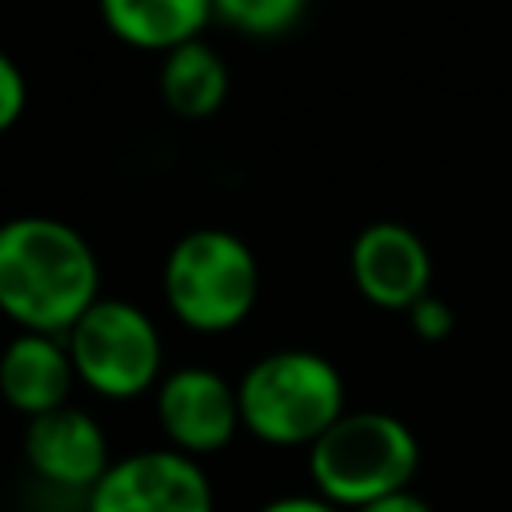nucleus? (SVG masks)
<instances>
[{
	"instance_id": "f257e3e1",
	"label": "nucleus",
	"mask_w": 512,
	"mask_h": 512,
	"mask_svg": "<svg viewBox=\"0 0 512 512\" xmlns=\"http://www.w3.org/2000/svg\"><path fill=\"white\" fill-rule=\"evenodd\" d=\"M100 300L92 244L56 216H12L0 224V312L20 332L68 336Z\"/></svg>"
},
{
	"instance_id": "f03ea898",
	"label": "nucleus",
	"mask_w": 512,
	"mask_h": 512,
	"mask_svg": "<svg viewBox=\"0 0 512 512\" xmlns=\"http://www.w3.org/2000/svg\"><path fill=\"white\" fill-rule=\"evenodd\" d=\"M240 428L272 448H312L348 408L340 368L312 348L252 360L236 384Z\"/></svg>"
},
{
	"instance_id": "7ed1b4c3",
	"label": "nucleus",
	"mask_w": 512,
	"mask_h": 512,
	"mask_svg": "<svg viewBox=\"0 0 512 512\" xmlns=\"http://www.w3.org/2000/svg\"><path fill=\"white\" fill-rule=\"evenodd\" d=\"M416 464H420L416 432L400 416L376 408L344 412L308 448L312 492L344 512H356L380 496L408 488Z\"/></svg>"
},
{
	"instance_id": "20e7f679",
	"label": "nucleus",
	"mask_w": 512,
	"mask_h": 512,
	"mask_svg": "<svg viewBox=\"0 0 512 512\" xmlns=\"http://www.w3.org/2000/svg\"><path fill=\"white\" fill-rule=\"evenodd\" d=\"M168 312L204 336L232 332L248 320L260 296V264L252 248L228 228H192L184 232L160 272Z\"/></svg>"
},
{
	"instance_id": "39448f33",
	"label": "nucleus",
	"mask_w": 512,
	"mask_h": 512,
	"mask_svg": "<svg viewBox=\"0 0 512 512\" xmlns=\"http://www.w3.org/2000/svg\"><path fill=\"white\" fill-rule=\"evenodd\" d=\"M76 384L104 400H136L164 380V340L156 320L116 296H100L64 336Z\"/></svg>"
},
{
	"instance_id": "423d86ee",
	"label": "nucleus",
	"mask_w": 512,
	"mask_h": 512,
	"mask_svg": "<svg viewBox=\"0 0 512 512\" xmlns=\"http://www.w3.org/2000/svg\"><path fill=\"white\" fill-rule=\"evenodd\" d=\"M84 512H216V492L200 460L176 448H144L112 460L84 496Z\"/></svg>"
},
{
	"instance_id": "0eeeda50",
	"label": "nucleus",
	"mask_w": 512,
	"mask_h": 512,
	"mask_svg": "<svg viewBox=\"0 0 512 512\" xmlns=\"http://www.w3.org/2000/svg\"><path fill=\"white\" fill-rule=\"evenodd\" d=\"M156 424L164 432V448H176L192 460L212 456L240 432L236 384L204 364L172 368L156 384Z\"/></svg>"
},
{
	"instance_id": "6e6552de",
	"label": "nucleus",
	"mask_w": 512,
	"mask_h": 512,
	"mask_svg": "<svg viewBox=\"0 0 512 512\" xmlns=\"http://www.w3.org/2000/svg\"><path fill=\"white\" fill-rule=\"evenodd\" d=\"M348 272L356 292L384 312H408L432 292V252L420 232L400 220H376L360 228L348 252Z\"/></svg>"
},
{
	"instance_id": "1a4fd4ad",
	"label": "nucleus",
	"mask_w": 512,
	"mask_h": 512,
	"mask_svg": "<svg viewBox=\"0 0 512 512\" xmlns=\"http://www.w3.org/2000/svg\"><path fill=\"white\" fill-rule=\"evenodd\" d=\"M24 460L40 484L60 492H84V496L112 468V452L100 420L76 404H64L48 416L28 420Z\"/></svg>"
},
{
	"instance_id": "9d476101",
	"label": "nucleus",
	"mask_w": 512,
	"mask_h": 512,
	"mask_svg": "<svg viewBox=\"0 0 512 512\" xmlns=\"http://www.w3.org/2000/svg\"><path fill=\"white\" fill-rule=\"evenodd\" d=\"M76 388V368L64 336L16 332L0 352V400L36 420L68 404Z\"/></svg>"
},
{
	"instance_id": "9b49d317",
	"label": "nucleus",
	"mask_w": 512,
	"mask_h": 512,
	"mask_svg": "<svg viewBox=\"0 0 512 512\" xmlns=\"http://www.w3.org/2000/svg\"><path fill=\"white\" fill-rule=\"evenodd\" d=\"M108 32L144 52H172L212 20V0H96Z\"/></svg>"
},
{
	"instance_id": "f8f14e48",
	"label": "nucleus",
	"mask_w": 512,
	"mask_h": 512,
	"mask_svg": "<svg viewBox=\"0 0 512 512\" xmlns=\"http://www.w3.org/2000/svg\"><path fill=\"white\" fill-rule=\"evenodd\" d=\"M228 84L232 80L224 56L204 40H188L160 56V100L184 120H208L212 112H220L228 100Z\"/></svg>"
},
{
	"instance_id": "ddd939ff",
	"label": "nucleus",
	"mask_w": 512,
	"mask_h": 512,
	"mask_svg": "<svg viewBox=\"0 0 512 512\" xmlns=\"http://www.w3.org/2000/svg\"><path fill=\"white\" fill-rule=\"evenodd\" d=\"M308 12V0H212V20L248 40L288 36Z\"/></svg>"
},
{
	"instance_id": "4468645a",
	"label": "nucleus",
	"mask_w": 512,
	"mask_h": 512,
	"mask_svg": "<svg viewBox=\"0 0 512 512\" xmlns=\"http://www.w3.org/2000/svg\"><path fill=\"white\" fill-rule=\"evenodd\" d=\"M408 324H412V332H416L420 340L440 344V340L452 336V328H456V312H452L448 300H440L436 292H428V296H420V300L408 308Z\"/></svg>"
},
{
	"instance_id": "2eb2a0df",
	"label": "nucleus",
	"mask_w": 512,
	"mask_h": 512,
	"mask_svg": "<svg viewBox=\"0 0 512 512\" xmlns=\"http://www.w3.org/2000/svg\"><path fill=\"white\" fill-rule=\"evenodd\" d=\"M24 108H28V80H24L20 64L0 48V136L8 128H16Z\"/></svg>"
},
{
	"instance_id": "dca6fc26",
	"label": "nucleus",
	"mask_w": 512,
	"mask_h": 512,
	"mask_svg": "<svg viewBox=\"0 0 512 512\" xmlns=\"http://www.w3.org/2000/svg\"><path fill=\"white\" fill-rule=\"evenodd\" d=\"M256 512H344V508L328 504V500L316 496V492H288V496H276V500L260 504Z\"/></svg>"
},
{
	"instance_id": "f3484780",
	"label": "nucleus",
	"mask_w": 512,
	"mask_h": 512,
	"mask_svg": "<svg viewBox=\"0 0 512 512\" xmlns=\"http://www.w3.org/2000/svg\"><path fill=\"white\" fill-rule=\"evenodd\" d=\"M356 512H432V504L424 496H416L412 488H400V492L380 496V500H372V504H364Z\"/></svg>"
}]
</instances>
